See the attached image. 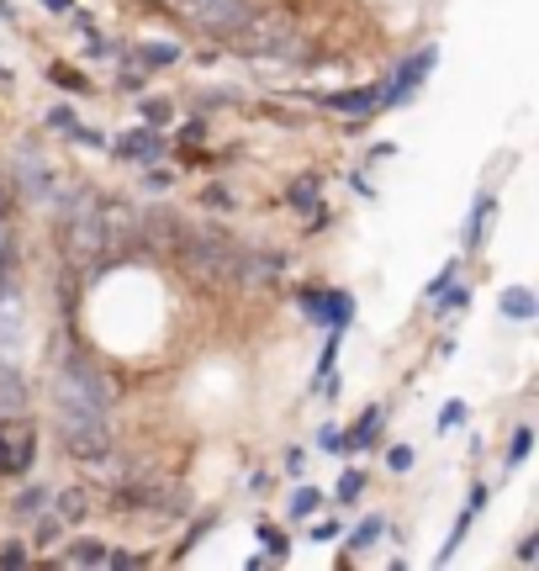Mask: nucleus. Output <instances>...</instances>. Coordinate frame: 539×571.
Instances as JSON below:
<instances>
[{"instance_id": "f257e3e1", "label": "nucleus", "mask_w": 539, "mask_h": 571, "mask_svg": "<svg viewBox=\"0 0 539 571\" xmlns=\"http://www.w3.org/2000/svg\"><path fill=\"white\" fill-rule=\"evenodd\" d=\"M53 413L59 423H106L111 413V381L96 371V360L64 355L53 371Z\"/></svg>"}, {"instance_id": "f03ea898", "label": "nucleus", "mask_w": 539, "mask_h": 571, "mask_svg": "<svg viewBox=\"0 0 539 571\" xmlns=\"http://www.w3.org/2000/svg\"><path fill=\"white\" fill-rule=\"evenodd\" d=\"M175 254H180V270L191 275L196 286H233V265H238V244H233V238L185 228Z\"/></svg>"}, {"instance_id": "7ed1b4c3", "label": "nucleus", "mask_w": 539, "mask_h": 571, "mask_svg": "<svg viewBox=\"0 0 539 571\" xmlns=\"http://www.w3.org/2000/svg\"><path fill=\"white\" fill-rule=\"evenodd\" d=\"M228 43L238 53H281V59H302V53H307L302 32H296V22L286 11H249L244 27H238Z\"/></svg>"}, {"instance_id": "20e7f679", "label": "nucleus", "mask_w": 539, "mask_h": 571, "mask_svg": "<svg viewBox=\"0 0 539 571\" xmlns=\"http://www.w3.org/2000/svg\"><path fill=\"white\" fill-rule=\"evenodd\" d=\"M59 238H64V254H69L74 265H90L96 254L111 249V244H106V228H101L96 201H90V207H80V212H69V217H59Z\"/></svg>"}, {"instance_id": "39448f33", "label": "nucleus", "mask_w": 539, "mask_h": 571, "mask_svg": "<svg viewBox=\"0 0 539 571\" xmlns=\"http://www.w3.org/2000/svg\"><path fill=\"white\" fill-rule=\"evenodd\" d=\"M22 286H16V254L0 249V355H16L22 344Z\"/></svg>"}, {"instance_id": "423d86ee", "label": "nucleus", "mask_w": 539, "mask_h": 571, "mask_svg": "<svg viewBox=\"0 0 539 571\" xmlns=\"http://www.w3.org/2000/svg\"><path fill=\"white\" fill-rule=\"evenodd\" d=\"M59 445L69 460H106L111 455V429L106 423H59Z\"/></svg>"}, {"instance_id": "0eeeda50", "label": "nucleus", "mask_w": 539, "mask_h": 571, "mask_svg": "<svg viewBox=\"0 0 539 571\" xmlns=\"http://www.w3.org/2000/svg\"><path fill=\"white\" fill-rule=\"evenodd\" d=\"M11 186H16V201H53V170L37 154H16Z\"/></svg>"}, {"instance_id": "6e6552de", "label": "nucleus", "mask_w": 539, "mask_h": 571, "mask_svg": "<svg viewBox=\"0 0 539 571\" xmlns=\"http://www.w3.org/2000/svg\"><path fill=\"white\" fill-rule=\"evenodd\" d=\"M249 11H254L249 0H212V6H201V11H196V22H191V27L212 32V38H233V32L244 27V16H249Z\"/></svg>"}, {"instance_id": "1a4fd4ad", "label": "nucleus", "mask_w": 539, "mask_h": 571, "mask_svg": "<svg viewBox=\"0 0 539 571\" xmlns=\"http://www.w3.org/2000/svg\"><path fill=\"white\" fill-rule=\"evenodd\" d=\"M434 64H439V48H418V59H407V64L397 69V80H392V85H381V101L402 106V101H407V96H413V90L423 85V75H429Z\"/></svg>"}, {"instance_id": "9d476101", "label": "nucleus", "mask_w": 539, "mask_h": 571, "mask_svg": "<svg viewBox=\"0 0 539 571\" xmlns=\"http://www.w3.org/2000/svg\"><path fill=\"white\" fill-rule=\"evenodd\" d=\"M302 312H312V318H323V328H349V318H355V302L344 297V291H302Z\"/></svg>"}, {"instance_id": "9b49d317", "label": "nucleus", "mask_w": 539, "mask_h": 571, "mask_svg": "<svg viewBox=\"0 0 539 571\" xmlns=\"http://www.w3.org/2000/svg\"><path fill=\"white\" fill-rule=\"evenodd\" d=\"M16 418H27V381L11 355H0V423H16Z\"/></svg>"}, {"instance_id": "f8f14e48", "label": "nucleus", "mask_w": 539, "mask_h": 571, "mask_svg": "<svg viewBox=\"0 0 539 571\" xmlns=\"http://www.w3.org/2000/svg\"><path fill=\"white\" fill-rule=\"evenodd\" d=\"M111 154L127 159V164H154L164 159V138L159 127H138V133H117V143H111Z\"/></svg>"}, {"instance_id": "ddd939ff", "label": "nucleus", "mask_w": 539, "mask_h": 571, "mask_svg": "<svg viewBox=\"0 0 539 571\" xmlns=\"http://www.w3.org/2000/svg\"><path fill=\"white\" fill-rule=\"evenodd\" d=\"M96 212H101L106 244H127V238L138 233V212L127 207V196H117V201H96Z\"/></svg>"}, {"instance_id": "4468645a", "label": "nucleus", "mask_w": 539, "mask_h": 571, "mask_svg": "<svg viewBox=\"0 0 539 571\" xmlns=\"http://www.w3.org/2000/svg\"><path fill=\"white\" fill-rule=\"evenodd\" d=\"M328 112H344V117H365V112H376L381 106V85H370V90H339V96H323Z\"/></svg>"}, {"instance_id": "2eb2a0df", "label": "nucleus", "mask_w": 539, "mask_h": 571, "mask_svg": "<svg viewBox=\"0 0 539 571\" xmlns=\"http://www.w3.org/2000/svg\"><path fill=\"white\" fill-rule=\"evenodd\" d=\"M138 233L154 238V244H180V238H185V223H180L175 212H148V217H138Z\"/></svg>"}, {"instance_id": "dca6fc26", "label": "nucleus", "mask_w": 539, "mask_h": 571, "mask_svg": "<svg viewBox=\"0 0 539 571\" xmlns=\"http://www.w3.org/2000/svg\"><path fill=\"white\" fill-rule=\"evenodd\" d=\"M386 429V408H365V418L355 423V434H344V450H365V445H376Z\"/></svg>"}, {"instance_id": "f3484780", "label": "nucleus", "mask_w": 539, "mask_h": 571, "mask_svg": "<svg viewBox=\"0 0 539 571\" xmlns=\"http://www.w3.org/2000/svg\"><path fill=\"white\" fill-rule=\"evenodd\" d=\"M286 207L291 212H312V207H318V175L291 180V186H286Z\"/></svg>"}, {"instance_id": "a211bd4d", "label": "nucleus", "mask_w": 539, "mask_h": 571, "mask_svg": "<svg viewBox=\"0 0 539 571\" xmlns=\"http://www.w3.org/2000/svg\"><path fill=\"white\" fill-rule=\"evenodd\" d=\"M106 556H111V550H106L101 540H74L69 556H64V566H106Z\"/></svg>"}, {"instance_id": "6ab92c4d", "label": "nucleus", "mask_w": 539, "mask_h": 571, "mask_svg": "<svg viewBox=\"0 0 539 571\" xmlns=\"http://www.w3.org/2000/svg\"><path fill=\"white\" fill-rule=\"evenodd\" d=\"M503 312H508L513 323H529L534 312H539V302H534V291H529V286H513L508 297H503Z\"/></svg>"}, {"instance_id": "aec40b11", "label": "nucleus", "mask_w": 539, "mask_h": 571, "mask_svg": "<svg viewBox=\"0 0 539 571\" xmlns=\"http://www.w3.org/2000/svg\"><path fill=\"white\" fill-rule=\"evenodd\" d=\"M492 207H497L492 196H476V207H471V223H466V249H481V228H487Z\"/></svg>"}, {"instance_id": "412c9836", "label": "nucleus", "mask_w": 539, "mask_h": 571, "mask_svg": "<svg viewBox=\"0 0 539 571\" xmlns=\"http://www.w3.org/2000/svg\"><path fill=\"white\" fill-rule=\"evenodd\" d=\"M11 508L22 513V519H32V513H43V508H48V487H37V482H32V487H22V492H16V503H11Z\"/></svg>"}, {"instance_id": "4be33fe9", "label": "nucleus", "mask_w": 539, "mask_h": 571, "mask_svg": "<svg viewBox=\"0 0 539 571\" xmlns=\"http://www.w3.org/2000/svg\"><path fill=\"white\" fill-rule=\"evenodd\" d=\"M85 497H90V492H80V487H69V492H59V519H64V524H74V519H85V508H90Z\"/></svg>"}, {"instance_id": "5701e85b", "label": "nucleus", "mask_w": 539, "mask_h": 571, "mask_svg": "<svg viewBox=\"0 0 539 571\" xmlns=\"http://www.w3.org/2000/svg\"><path fill=\"white\" fill-rule=\"evenodd\" d=\"M138 59H143L148 69H164V64L180 59V48H175V43H148V48H138Z\"/></svg>"}, {"instance_id": "b1692460", "label": "nucleus", "mask_w": 539, "mask_h": 571, "mask_svg": "<svg viewBox=\"0 0 539 571\" xmlns=\"http://www.w3.org/2000/svg\"><path fill=\"white\" fill-rule=\"evenodd\" d=\"M318 508H323V492H318V487H296V497H291V513H296V519H312Z\"/></svg>"}, {"instance_id": "393cba45", "label": "nucleus", "mask_w": 539, "mask_h": 571, "mask_svg": "<svg viewBox=\"0 0 539 571\" xmlns=\"http://www.w3.org/2000/svg\"><path fill=\"white\" fill-rule=\"evenodd\" d=\"M529 445H534V429H518L513 445H508V471H518V466L529 460Z\"/></svg>"}, {"instance_id": "a878e982", "label": "nucleus", "mask_w": 539, "mask_h": 571, "mask_svg": "<svg viewBox=\"0 0 539 571\" xmlns=\"http://www.w3.org/2000/svg\"><path fill=\"white\" fill-rule=\"evenodd\" d=\"M381 529H386L381 519H365V524H360L355 534H349V545H355V550H370V545H376V540H381Z\"/></svg>"}, {"instance_id": "bb28decb", "label": "nucleus", "mask_w": 539, "mask_h": 571, "mask_svg": "<svg viewBox=\"0 0 539 571\" xmlns=\"http://www.w3.org/2000/svg\"><path fill=\"white\" fill-rule=\"evenodd\" d=\"M201 207L228 212V207H233V191H228V186H207V191H201Z\"/></svg>"}, {"instance_id": "cd10ccee", "label": "nucleus", "mask_w": 539, "mask_h": 571, "mask_svg": "<svg viewBox=\"0 0 539 571\" xmlns=\"http://www.w3.org/2000/svg\"><path fill=\"white\" fill-rule=\"evenodd\" d=\"M170 122V101H143V127H164Z\"/></svg>"}, {"instance_id": "c85d7f7f", "label": "nucleus", "mask_w": 539, "mask_h": 571, "mask_svg": "<svg viewBox=\"0 0 539 571\" xmlns=\"http://www.w3.org/2000/svg\"><path fill=\"white\" fill-rule=\"evenodd\" d=\"M360 487H365V476H360V471H344V476H339V503H355Z\"/></svg>"}, {"instance_id": "c756f323", "label": "nucleus", "mask_w": 539, "mask_h": 571, "mask_svg": "<svg viewBox=\"0 0 539 571\" xmlns=\"http://www.w3.org/2000/svg\"><path fill=\"white\" fill-rule=\"evenodd\" d=\"M466 423V402H444V413H439V429L450 434V429H460Z\"/></svg>"}, {"instance_id": "7c9ffc66", "label": "nucleus", "mask_w": 539, "mask_h": 571, "mask_svg": "<svg viewBox=\"0 0 539 571\" xmlns=\"http://www.w3.org/2000/svg\"><path fill=\"white\" fill-rule=\"evenodd\" d=\"M259 540H265V550H270V556H286V550H291V540H286L281 529H270V524L259 529Z\"/></svg>"}, {"instance_id": "2f4dec72", "label": "nucleus", "mask_w": 539, "mask_h": 571, "mask_svg": "<svg viewBox=\"0 0 539 571\" xmlns=\"http://www.w3.org/2000/svg\"><path fill=\"white\" fill-rule=\"evenodd\" d=\"M318 445H323L328 455H339V450H344V434L333 429V423H323V429H318Z\"/></svg>"}, {"instance_id": "473e14b6", "label": "nucleus", "mask_w": 539, "mask_h": 571, "mask_svg": "<svg viewBox=\"0 0 539 571\" xmlns=\"http://www.w3.org/2000/svg\"><path fill=\"white\" fill-rule=\"evenodd\" d=\"M386 460H392V471H413V460H418V450H413V445H397V450L386 455Z\"/></svg>"}, {"instance_id": "72a5a7b5", "label": "nucleus", "mask_w": 539, "mask_h": 571, "mask_svg": "<svg viewBox=\"0 0 539 571\" xmlns=\"http://www.w3.org/2000/svg\"><path fill=\"white\" fill-rule=\"evenodd\" d=\"M53 80H59L64 90H85V75H74L69 64H59V69H53Z\"/></svg>"}, {"instance_id": "f704fd0d", "label": "nucleus", "mask_w": 539, "mask_h": 571, "mask_svg": "<svg viewBox=\"0 0 539 571\" xmlns=\"http://www.w3.org/2000/svg\"><path fill=\"white\" fill-rule=\"evenodd\" d=\"M59 524H64V519H43V529H37L32 545H53V540H59Z\"/></svg>"}, {"instance_id": "c9c22d12", "label": "nucleus", "mask_w": 539, "mask_h": 571, "mask_svg": "<svg viewBox=\"0 0 539 571\" xmlns=\"http://www.w3.org/2000/svg\"><path fill=\"white\" fill-rule=\"evenodd\" d=\"M48 122L59 127V133H69V127H74V112H69V106H53V112H48Z\"/></svg>"}, {"instance_id": "e433bc0d", "label": "nucleus", "mask_w": 539, "mask_h": 571, "mask_svg": "<svg viewBox=\"0 0 539 571\" xmlns=\"http://www.w3.org/2000/svg\"><path fill=\"white\" fill-rule=\"evenodd\" d=\"M22 561H27L22 545H6V550H0V566H22Z\"/></svg>"}, {"instance_id": "4c0bfd02", "label": "nucleus", "mask_w": 539, "mask_h": 571, "mask_svg": "<svg viewBox=\"0 0 539 571\" xmlns=\"http://www.w3.org/2000/svg\"><path fill=\"white\" fill-rule=\"evenodd\" d=\"M11 466H16V445H11L6 434H0V471H11Z\"/></svg>"}, {"instance_id": "58836bf2", "label": "nucleus", "mask_w": 539, "mask_h": 571, "mask_svg": "<svg viewBox=\"0 0 539 571\" xmlns=\"http://www.w3.org/2000/svg\"><path fill=\"white\" fill-rule=\"evenodd\" d=\"M312 540H318V545H328V540H339V524H333V519H328V524H318V529H312Z\"/></svg>"}, {"instance_id": "ea45409f", "label": "nucleus", "mask_w": 539, "mask_h": 571, "mask_svg": "<svg viewBox=\"0 0 539 571\" xmlns=\"http://www.w3.org/2000/svg\"><path fill=\"white\" fill-rule=\"evenodd\" d=\"M122 90H143V69H127V75H117Z\"/></svg>"}, {"instance_id": "a19ab883", "label": "nucleus", "mask_w": 539, "mask_h": 571, "mask_svg": "<svg viewBox=\"0 0 539 571\" xmlns=\"http://www.w3.org/2000/svg\"><path fill=\"white\" fill-rule=\"evenodd\" d=\"M471 291H450V297H439V312H450V307H466Z\"/></svg>"}, {"instance_id": "79ce46f5", "label": "nucleus", "mask_w": 539, "mask_h": 571, "mask_svg": "<svg viewBox=\"0 0 539 571\" xmlns=\"http://www.w3.org/2000/svg\"><path fill=\"white\" fill-rule=\"evenodd\" d=\"M48 6H53V11H74V0H48Z\"/></svg>"}]
</instances>
